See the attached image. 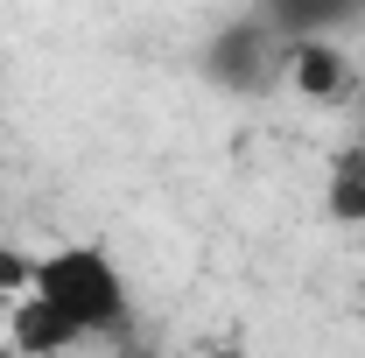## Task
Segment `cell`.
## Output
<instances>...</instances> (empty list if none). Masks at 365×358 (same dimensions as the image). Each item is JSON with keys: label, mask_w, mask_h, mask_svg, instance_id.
<instances>
[{"label": "cell", "mask_w": 365, "mask_h": 358, "mask_svg": "<svg viewBox=\"0 0 365 358\" xmlns=\"http://www.w3.org/2000/svg\"><path fill=\"white\" fill-rule=\"evenodd\" d=\"M29 295H36L78 344H85V337H113V330L134 316V281H127V267H120L98 239H71V246L36 253Z\"/></svg>", "instance_id": "1"}, {"label": "cell", "mask_w": 365, "mask_h": 358, "mask_svg": "<svg viewBox=\"0 0 365 358\" xmlns=\"http://www.w3.org/2000/svg\"><path fill=\"white\" fill-rule=\"evenodd\" d=\"M281 71H288V36L274 29L267 14L218 21V29H211V43H204V78H211L218 91L260 98V91H274Z\"/></svg>", "instance_id": "2"}, {"label": "cell", "mask_w": 365, "mask_h": 358, "mask_svg": "<svg viewBox=\"0 0 365 358\" xmlns=\"http://www.w3.org/2000/svg\"><path fill=\"white\" fill-rule=\"evenodd\" d=\"M281 78H295V91H309V98H337L344 91V56L330 36H288V71Z\"/></svg>", "instance_id": "3"}, {"label": "cell", "mask_w": 365, "mask_h": 358, "mask_svg": "<svg viewBox=\"0 0 365 358\" xmlns=\"http://www.w3.org/2000/svg\"><path fill=\"white\" fill-rule=\"evenodd\" d=\"M260 14L281 36H337L344 21L365 14V0H260Z\"/></svg>", "instance_id": "4"}, {"label": "cell", "mask_w": 365, "mask_h": 358, "mask_svg": "<svg viewBox=\"0 0 365 358\" xmlns=\"http://www.w3.org/2000/svg\"><path fill=\"white\" fill-rule=\"evenodd\" d=\"M323 211L337 225H365V148L351 155H337V169H330V197H323Z\"/></svg>", "instance_id": "5"}]
</instances>
